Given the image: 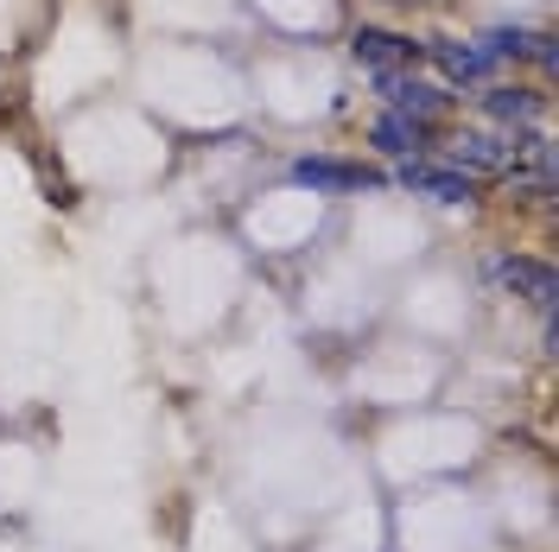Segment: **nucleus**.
Here are the masks:
<instances>
[{
	"instance_id": "39448f33",
	"label": "nucleus",
	"mask_w": 559,
	"mask_h": 552,
	"mask_svg": "<svg viewBox=\"0 0 559 552\" xmlns=\"http://www.w3.org/2000/svg\"><path fill=\"white\" fill-rule=\"evenodd\" d=\"M401 184L419 191V197H432V204H471L477 197V178H464L457 166H432V159H407Z\"/></svg>"
},
{
	"instance_id": "7ed1b4c3",
	"label": "nucleus",
	"mask_w": 559,
	"mask_h": 552,
	"mask_svg": "<svg viewBox=\"0 0 559 552\" xmlns=\"http://www.w3.org/2000/svg\"><path fill=\"white\" fill-rule=\"evenodd\" d=\"M489 279H496V286H509L515 299H527L540 317H554L559 279H554L547 261H534V254H489Z\"/></svg>"
},
{
	"instance_id": "423d86ee",
	"label": "nucleus",
	"mask_w": 559,
	"mask_h": 552,
	"mask_svg": "<svg viewBox=\"0 0 559 552\" xmlns=\"http://www.w3.org/2000/svg\"><path fill=\"white\" fill-rule=\"evenodd\" d=\"M349 51H356V64L362 70H414L419 45L401 33H382V26H362V33L349 38Z\"/></svg>"
},
{
	"instance_id": "f257e3e1",
	"label": "nucleus",
	"mask_w": 559,
	"mask_h": 552,
	"mask_svg": "<svg viewBox=\"0 0 559 552\" xmlns=\"http://www.w3.org/2000/svg\"><path fill=\"white\" fill-rule=\"evenodd\" d=\"M369 83L382 89L388 115H407L419 128H439V121L452 115V89H445V83H426L414 70H369Z\"/></svg>"
},
{
	"instance_id": "6e6552de",
	"label": "nucleus",
	"mask_w": 559,
	"mask_h": 552,
	"mask_svg": "<svg viewBox=\"0 0 559 552\" xmlns=\"http://www.w3.org/2000/svg\"><path fill=\"white\" fill-rule=\"evenodd\" d=\"M484 115L522 134V128H540L547 103H540V89H522V83H496V89H484Z\"/></svg>"
},
{
	"instance_id": "f03ea898",
	"label": "nucleus",
	"mask_w": 559,
	"mask_h": 552,
	"mask_svg": "<svg viewBox=\"0 0 559 552\" xmlns=\"http://www.w3.org/2000/svg\"><path fill=\"white\" fill-rule=\"evenodd\" d=\"M445 166H457L464 178H509V172H515V134L464 128V134L445 146Z\"/></svg>"
},
{
	"instance_id": "0eeeda50",
	"label": "nucleus",
	"mask_w": 559,
	"mask_h": 552,
	"mask_svg": "<svg viewBox=\"0 0 559 552\" xmlns=\"http://www.w3.org/2000/svg\"><path fill=\"white\" fill-rule=\"evenodd\" d=\"M369 146L376 153H388V159H426V146H432V128H419V121H407V115H376V128H369Z\"/></svg>"
},
{
	"instance_id": "1a4fd4ad",
	"label": "nucleus",
	"mask_w": 559,
	"mask_h": 552,
	"mask_svg": "<svg viewBox=\"0 0 559 552\" xmlns=\"http://www.w3.org/2000/svg\"><path fill=\"white\" fill-rule=\"evenodd\" d=\"M293 184H312V191H369L376 172L349 166V159H293Z\"/></svg>"
},
{
	"instance_id": "20e7f679",
	"label": "nucleus",
	"mask_w": 559,
	"mask_h": 552,
	"mask_svg": "<svg viewBox=\"0 0 559 552\" xmlns=\"http://www.w3.org/2000/svg\"><path fill=\"white\" fill-rule=\"evenodd\" d=\"M426 58L445 70V83H489L496 76V58L484 51V38H432Z\"/></svg>"
}]
</instances>
